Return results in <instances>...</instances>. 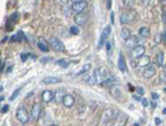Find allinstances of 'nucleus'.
I'll return each mask as SVG.
<instances>
[{
  "mask_svg": "<svg viewBox=\"0 0 166 126\" xmlns=\"http://www.w3.org/2000/svg\"><path fill=\"white\" fill-rule=\"evenodd\" d=\"M93 75H94V78H95L96 83H103L106 80H109L110 73H109V71L106 68H104V66H100V68H98L95 71H94Z\"/></svg>",
  "mask_w": 166,
  "mask_h": 126,
  "instance_id": "nucleus-1",
  "label": "nucleus"
},
{
  "mask_svg": "<svg viewBox=\"0 0 166 126\" xmlns=\"http://www.w3.org/2000/svg\"><path fill=\"white\" fill-rule=\"evenodd\" d=\"M16 117L17 119L22 124H26L29 122L30 119V114L28 113V111L26 109L25 106H19L17 109V113H16Z\"/></svg>",
  "mask_w": 166,
  "mask_h": 126,
  "instance_id": "nucleus-2",
  "label": "nucleus"
},
{
  "mask_svg": "<svg viewBox=\"0 0 166 126\" xmlns=\"http://www.w3.org/2000/svg\"><path fill=\"white\" fill-rule=\"evenodd\" d=\"M136 18V11L134 10H129V11H125L123 12L122 15H121V24H127V23H131L133 22Z\"/></svg>",
  "mask_w": 166,
  "mask_h": 126,
  "instance_id": "nucleus-3",
  "label": "nucleus"
},
{
  "mask_svg": "<svg viewBox=\"0 0 166 126\" xmlns=\"http://www.w3.org/2000/svg\"><path fill=\"white\" fill-rule=\"evenodd\" d=\"M117 115H119V111H117L116 109H105L104 113H103V115H102L103 122H104L105 124L109 123V122H112L114 119H116Z\"/></svg>",
  "mask_w": 166,
  "mask_h": 126,
  "instance_id": "nucleus-4",
  "label": "nucleus"
},
{
  "mask_svg": "<svg viewBox=\"0 0 166 126\" xmlns=\"http://www.w3.org/2000/svg\"><path fill=\"white\" fill-rule=\"evenodd\" d=\"M86 7H88V2L84 1V0H76L71 5V9L73 10L74 12H76V15L78 13H82L85 10Z\"/></svg>",
  "mask_w": 166,
  "mask_h": 126,
  "instance_id": "nucleus-5",
  "label": "nucleus"
},
{
  "mask_svg": "<svg viewBox=\"0 0 166 126\" xmlns=\"http://www.w3.org/2000/svg\"><path fill=\"white\" fill-rule=\"evenodd\" d=\"M50 46H51L52 50L56 52H62L64 51V44L62 43V41L56 36H52L51 39H50Z\"/></svg>",
  "mask_w": 166,
  "mask_h": 126,
  "instance_id": "nucleus-6",
  "label": "nucleus"
},
{
  "mask_svg": "<svg viewBox=\"0 0 166 126\" xmlns=\"http://www.w3.org/2000/svg\"><path fill=\"white\" fill-rule=\"evenodd\" d=\"M145 51H146V49H145L144 46H135L134 49L131 50L129 56H131L132 59H137V60H139V58H142V56H144Z\"/></svg>",
  "mask_w": 166,
  "mask_h": 126,
  "instance_id": "nucleus-7",
  "label": "nucleus"
},
{
  "mask_svg": "<svg viewBox=\"0 0 166 126\" xmlns=\"http://www.w3.org/2000/svg\"><path fill=\"white\" fill-rule=\"evenodd\" d=\"M41 113V104L40 103H34L31 107V112H30V119L33 121H37Z\"/></svg>",
  "mask_w": 166,
  "mask_h": 126,
  "instance_id": "nucleus-8",
  "label": "nucleus"
},
{
  "mask_svg": "<svg viewBox=\"0 0 166 126\" xmlns=\"http://www.w3.org/2000/svg\"><path fill=\"white\" fill-rule=\"evenodd\" d=\"M110 33H111V26H108V27L103 30L102 34H101V36H100V41H99V44H98V50H100V49L104 46V43L106 42V40H108Z\"/></svg>",
  "mask_w": 166,
  "mask_h": 126,
  "instance_id": "nucleus-9",
  "label": "nucleus"
},
{
  "mask_svg": "<svg viewBox=\"0 0 166 126\" xmlns=\"http://www.w3.org/2000/svg\"><path fill=\"white\" fill-rule=\"evenodd\" d=\"M41 99L44 103H49L51 102L52 99H54V92L51 90H46L41 93Z\"/></svg>",
  "mask_w": 166,
  "mask_h": 126,
  "instance_id": "nucleus-10",
  "label": "nucleus"
},
{
  "mask_svg": "<svg viewBox=\"0 0 166 126\" xmlns=\"http://www.w3.org/2000/svg\"><path fill=\"white\" fill-rule=\"evenodd\" d=\"M62 103L66 107H72L76 103V99L72 94H66L62 99Z\"/></svg>",
  "mask_w": 166,
  "mask_h": 126,
  "instance_id": "nucleus-11",
  "label": "nucleus"
},
{
  "mask_svg": "<svg viewBox=\"0 0 166 126\" xmlns=\"http://www.w3.org/2000/svg\"><path fill=\"white\" fill-rule=\"evenodd\" d=\"M86 21H88V16H86L84 12L78 13V15H76V17H74V22H76L78 26H84V24L86 23Z\"/></svg>",
  "mask_w": 166,
  "mask_h": 126,
  "instance_id": "nucleus-12",
  "label": "nucleus"
},
{
  "mask_svg": "<svg viewBox=\"0 0 166 126\" xmlns=\"http://www.w3.org/2000/svg\"><path fill=\"white\" fill-rule=\"evenodd\" d=\"M149 63H151V58L149 56H143L142 58H139L137 60L136 66H139V68H145V66H147L149 68Z\"/></svg>",
  "mask_w": 166,
  "mask_h": 126,
  "instance_id": "nucleus-13",
  "label": "nucleus"
},
{
  "mask_svg": "<svg viewBox=\"0 0 166 126\" xmlns=\"http://www.w3.org/2000/svg\"><path fill=\"white\" fill-rule=\"evenodd\" d=\"M125 46H127V48H132V49H134L135 46H139V39H137V36H131V38L129 39H127L126 41H125Z\"/></svg>",
  "mask_w": 166,
  "mask_h": 126,
  "instance_id": "nucleus-14",
  "label": "nucleus"
},
{
  "mask_svg": "<svg viewBox=\"0 0 166 126\" xmlns=\"http://www.w3.org/2000/svg\"><path fill=\"white\" fill-rule=\"evenodd\" d=\"M117 66H119V70L125 72L126 71V63H125V59L123 56L122 52H120V56H119V61H117Z\"/></svg>",
  "mask_w": 166,
  "mask_h": 126,
  "instance_id": "nucleus-15",
  "label": "nucleus"
},
{
  "mask_svg": "<svg viewBox=\"0 0 166 126\" xmlns=\"http://www.w3.org/2000/svg\"><path fill=\"white\" fill-rule=\"evenodd\" d=\"M155 74H156V70H155V68H154V66H149V68L145 69L144 72H143V76H144L145 79L153 78Z\"/></svg>",
  "mask_w": 166,
  "mask_h": 126,
  "instance_id": "nucleus-16",
  "label": "nucleus"
},
{
  "mask_svg": "<svg viewBox=\"0 0 166 126\" xmlns=\"http://www.w3.org/2000/svg\"><path fill=\"white\" fill-rule=\"evenodd\" d=\"M38 48L43 52H48L50 50L49 44H48V42H46V39H43V38H41V39L38 41Z\"/></svg>",
  "mask_w": 166,
  "mask_h": 126,
  "instance_id": "nucleus-17",
  "label": "nucleus"
},
{
  "mask_svg": "<svg viewBox=\"0 0 166 126\" xmlns=\"http://www.w3.org/2000/svg\"><path fill=\"white\" fill-rule=\"evenodd\" d=\"M112 95L115 97L116 99H122V89H121L120 85H115L112 87Z\"/></svg>",
  "mask_w": 166,
  "mask_h": 126,
  "instance_id": "nucleus-18",
  "label": "nucleus"
},
{
  "mask_svg": "<svg viewBox=\"0 0 166 126\" xmlns=\"http://www.w3.org/2000/svg\"><path fill=\"white\" fill-rule=\"evenodd\" d=\"M60 81L61 80L59 78H56V76H46V78H44L42 80V83H44V84H56Z\"/></svg>",
  "mask_w": 166,
  "mask_h": 126,
  "instance_id": "nucleus-19",
  "label": "nucleus"
},
{
  "mask_svg": "<svg viewBox=\"0 0 166 126\" xmlns=\"http://www.w3.org/2000/svg\"><path fill=\"white\" fill-rule=\"evenodd\" d=\"M131 30L129 29V28L126 27H123L122 29H121V36H122V39L124 40V41H126L127 39H129L131 38Z\"/></svg>",
  "mask_w": 166,
  "mask_h": 126,
  "instance_id": "nucleus-20",
  "label": "nucleus"
},
{
  "mask_svg": "<svg viewBox=\"0 0 166 126\" xmlns=\"http://www.w3.org/2000/svg\"><path fill=\"white\" fill-rule=\"evenodd\" d=\"M83 81L89 85H94L96 83L95 78H94V75L93 74H86L83 76Z\"/></svg>",
  "mask_w": 166,
  "mask_h": 126,
  "instance_id": "nucleus-21",
  "label": "nucleus"
},
{
  "mask_svg": "<svg viewBox=\"0 0 166 126\" xmlns=\"http://www.w3.org/2000/svg\"><path fill=\"white\" fill-rule=\"evenodd\" d=\"M139 36H142V38H149V34H151V32H149V29L146 27H142L139 29Z\"/></svg>",
  "mask_w": 166,
  "mask_h": 126,
  "instance_id": "nucleus-22",
  "label": "nucleus"
},
{
  "mask_svg": "<svg viewBox=\"0 0 166 126\" xmlns=\"http://www.w3.org/2000/svg\"><path fill=\"white\" fill-rule=\"evenodd\" d=\"M156 63H157V66L164 65V53L162 51H159L156 54Z\"/></svg>",
  "mask_w": 166,
  "mask_h": 126,
  "instance_id": "nucleus-23",
  "label": "nucleus"
},
{
  "mask_svg": "<svg viewBox=\"0 0 166 126\" xmlns=\"http://www.w3.org/2000/svg\"><path fill=\"white\" fill-rule=\"evenodd\" d=\"M64 92L63 91H60V90H58L56 93H54V99H56V102H60L61 101L62 102V99H63V97H64Z\"/></svg>",
  "mask_w": 166,
  "mask_h": 126,
  "instance_id": "nucleus-24",
  "label": "nucleus"
},
{
  "mask_svg": "<svg viewBox=\"0 0 166 126\" xmlns=\"http://www.w3.org/2000/svg\"><path fill=\"white\" fill-rule=\"evenodd\" d=\"M56 64H60V65L63 66V68H66V66H69V64H70V61L66 60V59H61V60L56 61Z\"/></svg>",
  "mask_w": 166,
  "mask_h": 126,
  "instance_id": "nucleus-25",
  "label": "nucleus"
},
{
  "mask_svg": "<svg viewBox=\"0 0 166 126\" xmlns=\"http://www.w3.org/2000/svg\"><path fill=\"white\" fill-rule=\"evenodd\" d=\"M90 69H91V64H89V63H88V64H84V65H83V68L81 69V71L78 73V75H82V74H84V73L88 72V71L90 70Z\"/></svg>",
  "mask_w": 166,
  "mask_h": 126,
  "instance_id": "nucleus-26",
  "label": "nucleus"
},
{
  "mask_svg": "<svg viewBox=\"0 0 166 126\" xmlns=\"http://www.w3.org/2000/svg\"><path fill=\"white\" fill-rule=\"evenodd\" d=\"M70 32L72 34H74V36H76V34L80 33V29H79L76 26H72V27L70 28Z\"/></svg>",
  "mask_w": 166,
  "mask_h": 126,
  "instance_id": "nucleus-27",
  "label": "nucleus"
},
{
  "mask_svg": "<svg viewBox=\"0 0 166 126\" xmlns=\"http://www.w3.org/2000/svg\"><path fill=\"white\" fill-rule=\"evenodd\" d=\"M20 91H21V87H18L17 90H16L15 92L12 93V95H11V96H10V101H13V99H15L16 97H17L18 95L20 94Z\"/></svg>",
  "mask_w": 166,
  "mask_h": 126,
  "instance_id": "nucleus-28",
  "label": "nucleus"
},
{
  "mask_svg": "<svg viewBox=\"0 0 166 126\" xmlns=\"http://www.w3.org/2000/svg\"><path fill=\"white\" fill-rule=\"evenodd\" d=\"M159 81H161L162 83H166V73H161L159 74Z\"/></svg>",
  "mask_w": 166,
  "mask_h": 126,
  "instance_id": "nucleus-29",
  "label": "nucleus"
},
{
  "mask_svg": "<svg viewBox=\"0 0 166 126\" xmlns=\"http://www.w3.org/2000/svg\"><path fill=\"white\" fill-rule=\"evenodd\" d=\"M161 41H162V34L161 33L156 34V36H155V42H156V43H161Z\"/></svg>",
  "mask_w": 166,
  "mask_h": 126,
  "instance_id": "nucleus-30",
  "label": "nucleus"
},
{
  "mask_svg": "<svg viewBox=\"0 0 166 126\" xmlns=\"http://www.w3.org/2000/svg\"><path fill=\"white\" fill-rule=\"evenodd\" d=\"M28 56H30V54L29 53H22L21 54V61L22 62H26V61H27Z\"/></svg>",
  "mask_w": 166,
  "mask_h": 126,
  "instance_id": "nucleus-31",
  "label": "nucleus"
},
{
  "mask_svg": "<svg viewBox=\"0 0 166 126\" xmlns=\"http://www.w3.org/2000/svg\"><path fill=\"white\" fill-rule=\"evenodd\" d=\"M136 93L139 95H143V94H144V90H143V87H136Z\"/></svg>",
  "mask_w": 166,
  "mask_h": 126,
  "instance_id": "nucleus-32",
  "label": "nucleus"
},
{
  "mask_svg": "<svg viewBox=\"0 0 166 126\" xmlns=\"http://www.w3.org/2000/svg\"><path fill=\"white\" fill-rule=\"evenodd\" d=\"M123 3H124L126 7H131V6L134 3V1H129V0H124V1H123Z\"/></svg>",
  "mask_w": 166,
  "mask_h": 126,
  "instance_id": "nucleus-33",
  "label": "nucleus"
},
{
  "mask_svg": "<svg viewBox=\"0 0 166 126\" xmlns=\"http://www.w3.org/2000/svg\"><path fill=\"white\" fill-rule=\"evenodd\" d=\"M8 111H9V105H5V106H2V109H1V113H7Z\"/></svg>",
  "mask_w": 166,
  "mask_h": 126,
  "instance_id": "nucleus-34",
  "label": "nucleus"
},
{
  "mask_svg": "<svg viewBox=\"0 0 166 126\" xmlns=\"http://www.w3.org/2000/svg\"><path fill=\"white\" fill-rule=\"evenodd\" d=\"M142 104H143V106H149V101H147L146 99H142Z\"/></svg>",
  "mask_w": 166,
  "mask_h": 126,
  "instance_id": "nucleus-35",
  "label": "nucleus"
},
{
  "mask_svg": "<svg viewBox=\"0 0 166 126\" xmlns=\"http://www.w3.org/2000/svg\"><path fill=\"white\" fill-rule=\"evenodd\" d=\"M152 97H153V99H159V94H156V93H152Z\"/></svg>",
  "mask_w": 166,
  "mask_h": 126,
  "instance_id": "nucleus-36",
  "label": "nucleus"
},
{
  "mask_svg": "<svg viewBox=\"0 0 166 126\" xmlns=\"http://www.w3.org/2000/svg\"><path fill=\"white\" fill-rule=\"evenodd\" d=\"M163 22L166 23V12L165 11H163Z\"/></svg>",
  "mask_w": 166,
  "mask_h": 126,
  "instance_id": "nucleus-37",
  "label": "nucleus"
},
{
  "mask_svg": "<svg viewBox=\"0 0 166 126\" xmlns=\"http://www.w3.org/2000/svg\"><path fill=\"white\" fill-rule=\"evenodd\" d=\"M111 22H112V23H114V12H112V13H111Z\"/></svg>",
  "mask_w": 166,
  "mask_h": 126,
  "instance_id": "nucleus-38",
  "label": "nucleus"
},
{
  "mask_svg": "<svg viewBox=\"0 0 166 126\" xmlns=\"http://www.w3.org/2000/svg\"><path fill=\"white\" fill-rule=\"evenodd\" d=\"M155 124H157V125H159V124H161V119H159V117H156V119H155Z\"/></svg>",
  "mask_w": 166,
  "mask_h": 126,
  "instance_id": "nucleus-39",
  "label": "nucleus"
},
{
  "mask_svg": "<svg viewBox=\"0 0 166 126\" xmlns=\"http://www.w3.org/2000/svg\"><path fill=\"white\" fill-rule=\"evenodd\" d=\"M106 49H108V51H110V49H111V43H110V42H108V43H106Z\"/></svg>",
  "mask_w": 166,
  "mask_h": 126,
  "instance_id": "nucleus-40",
  "label": "nucleus"
},
{
  "mask_svg": "<svg viewBox=\"0 0 166 126\" xmlns=\"http://www.w3.org/2000/svg\"><path fill=\"white\" fill-rule=\"evenodd\" d=\"M133 99H139V101H141V97H139V96H137V95H133Z\"/></svg>",
  "mask_w": 166,
  "mask_h": 126,
  "instance_id": "nucleus-41",
  "label": "nucleus"
},
{
  "mask_svg": "<svg viewBox=\"0 0 166 126\" xmlns=\"http://www.w3.org/2000/svg\"><path fill=\"white\" fill-rule=\"evenodd\" d=\"M108 8H109V9L111 8V1H108Z\"/></svg>",
  "mask_w": 166,
  "mask_h": 126,
  "instance_id": "nucleus-42",
  "label": "nucleus"
},
{
  "mask_svg": "<svg viewBox=\"0 0 166 126\" xmlns=\"http://www.w3.org/2000/svg\"><path fill=\"white\" fill-rule=\"evenodd\" d=\"M163 69H164V73H166V64H164L163 65Z\"/></svg>",
  "mask_w": 166,
  "mask_h": 126,
  "instance_id": "nucleus-43",
  "label": "nucleus"
},
{
  "mask_svg": "<svg viewBox=\"0 0 166 126\" xmlns=\"http://www.w3.org/2000/svg\"><path fill=\"white\" fill-rule=\"evenodd\" d=\"M3 99H5V97H3V96H0V102H2Z\"/></svg>",
  "mask_w": 166,
  "mask_h": 126,
  "instance_id": "nucleus-44",
  "label": "nucleus"
},
{
  "mask_svg": "<svg viewBox=\"0 0 166 126\" xmlns=\"http://www.w3.org/2000/svg\"><path fill=\"white\" fill-rule=\"evenodd\" d=\"M163 114H166V107H165V109H163Z\"/></svg>",
  "mask_w": 166,
  "mask_h": 126,
  "instance_id": "nucleus-45",
  "label": "nucleus"
},
{
  "mask_svg": "<svg viewBox=\"0 0 166 126\" xmlns=\"http://www.w3.org/2000/svg\"><path fill=\"white\" fill-rule=\"evenodd\" d=\"M50 126H58V125H56V124H51Z\"/></svg>",
  "mask_w": 166,
  "mask_h": 126,
  "instance_id": "nucleus-46",
  "label": "nucleus"
},
{
  "mask_svg": "<svg viewBox=\"0 0 166 126\" xmlns=\"http://www.w3.org/2000/svg\"><path fill=\"white\" fill-rule=\"evenodd\" d=\"M164 92H165V93H166V87H165V89H164Z\"/></svg>",
  "mask_w": 166,
  "mask_h": 126,
  "instance_id": "nucleus-47",
  "label": "nucleus"
}]
</instances>
